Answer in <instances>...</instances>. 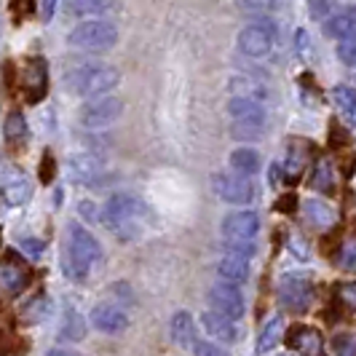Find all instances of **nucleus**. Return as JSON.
I'll return each mask as SVG.
<instances>
[{
	"mask_svg": "<svg viewBox=\"0 0 356 356\" xmlns=\"http://www.w3.org/2000/svg\"><path fill=\"white\" fill-rule=\"evenodd\" d=\"M305 217H308V222H314L316 228H330V225L335 222L332 207L324 204V201H316V198L305 201Z\"/></svg>",
	"mask_w": 356,
	"mask_h": 356,
	"instance_id": "bb28decb",
	"label": "nucleus"
},
{
	"mask_svg": "<svg viewBox=\"0 0 356 356\" xmlns=\"http://www.w3.org/2000/svg\"><path fill=\"white\" fill-rule=\"evenodd\" d=\"M356 30V19L354 11H343L338 17H332L327 24H324V33L330 38H338V40H346V38H354Z\"/></svg>",
	"mask_w": 356,
	"mask_h": 356,
	"instance_id": "393cba45",
	"label": "nucleus"
},
{
	"mask_svg": "<svg viewBox=\"0 0 356 356\" xmlns=\"http://www.w3.org/2000/svg\"><path fill=\"white\" fill-rule=\"evenodd\" d=\"M83 338H86V321H83V316L75 308H67L65 311V319H62V340L81 343Z\"/></svg>",
	"mask_w": 356,
	"mask_h": 356,
	"instance_id": "b1692460",
	"label": "nucleus"
},
{
	"mask_svg": "<svg viewBox=\"0 0 356 356\" xmlns=\"http://www.w3.org/2000/svg\"><path fill=\"white\" fill-rule=\"evenodd\" d=\"M110 298H113V305H118V308H124V300L126 303H131L134 298H131V289H129V284H113L110 286Z\"/></svg>",
	"mask_w": 356,
	"mask_h": 356,
	"instance_id": "e433bc0d",
	"label": "nucleus"
},
{
	"mask_svg": "<svg viewBox=\"0 0 356 356\" xmlns=\"http://www.w3.org/2000/svg\"><path fill=\"white\" fill-rule=\"evenodd\" d=\"M332 351L335 356H356V340L351 332H338L332 338Z\"/></svg>",
	"mask_w": 356,
	"mask_h": 356,
	"instance_id": "473e14b6",
	"label": "nucleus"
},
{
	"mask_svg": "<svg viewBox=\"0 0 356 356\" xmlns=\"http://www.w3.org/2000/svg\"><path fill=\"white\" fill-rule=\"evenodd\" d=\"M354 289H356L354 284H343V286H340V292H338V298H343V300H346L348 311L354 308Z\"/></svg>",
	"mask_w": 356,
	"mask_h": 356,
	"instance_id": "c03bdc74",
	"label": "nucleus"
},
{
	"mask_svg": "<svg viewBox=\"0 0 356 356\" xmlns=\"http://www.w3.org/2000/svg\"><path fill=\"white\" fill-rule=\"evenodd\" d=\"M201 324H204V330L209 332V338L214 340H222V343H233V340H238V327H236V321L228 319V316H222V314H217V311H207L204 316H201Z\"/></svg>",
	"mask_w": 356,
	"mask_h": 356,
	"instance_id": "2eb2a0df",
	"label": "nucleus"
},
{
	"mask_svg": "<svg viewBox=\"0 0 356 356\" xmlns=\"http://www.w3.org/2000/svg\"><path fill=\"white\" fill-rule=\"evenodd\" d=\"M314 300V284L305 273H286L279 282V303L284 305L286 311L295 314H305L308 305Z\"/></svg>",
	"mask_w": 356,
	"mask_h": 356,
	"instance_id": "39448f33",
	"label": "nucleus"
},
{
	"mask_svg": "<svg viewBox=\"0 0 356 356\" xmlns=\"http://www.w3.org/2000/svg\"><path fill=\"white\" fill-rule=\"evenodd\" d=\"M305 161H308V145H303V140H295L286 150V161L282 163V172L289 179H298L303 172Z\"/></svg>",
	"mask_w": 356,
	"mask_h": 356,
	"instance_id": "412c9836",
	"label": "nucleus"
},
{
	"mask_svg": "<svg viewBox=\"0 0 356 356\" xmlns=\"http://www.w3.org/2000/svg\"><path fill=\"white\" fill-rule=\"evenodd\" d=\"M311 3V11H314V17H321L324 11H327V3L324 0H308Z\"/></svg>",
	"mask_w": 356,
	"mask_h": 356,
	"instance_id": "de8ad7c7",
	"label": "nucleus"
},
{
	"mask_svg": "<svg viewBox=\"0 0 356 356\" xmlns=\"http://www.w3.org/2000/svg\"><path fill=\"white\" fill-rule=\"evenodd\" d=\"M332 97H335V105L346 113V118L348 121H354V105H356V94L351 86H346V83H340L332 89Z\"/></svg>",
	"mask_w": 356,
	"mask_h": 356,
	"instance_id": "7c9ffc66",
	"label": "nucleus"
},
{
	"mask_svg": "<svg viewBox=\"0 0 356 356\" xmlns=\"http://www.w3.org/2000/svg\"><path fill=\"white\" fill-rule=\"evenodd\" d=\"M91 324L105 335H121L129 327V314L126 308H118L113 303H99L91 308Z\"/></svg>",
	"mask_w": 356,
	"mask_h": 356,
	"instance_id": "ddd939ff",
	"label": "nucleus"
},
{
	"mask_svg": "<svg viewBox=\"0 0 356 356\" xmlns=\"http://www.w3.org/2000/svg\"><path fill=\"white\" fill-rule=\"evenodd\" d=\"M228 113L236 126H244L247 131H260L266 126V107L260 102H252L247 97H233L228 102Z\"/></svg>",
	"mask_w": 356,
	"mask_h": 356,
	"instance_id": "f8f14e48",
	"label": "nucleus"
},
{
	"mask_svg": "<svg viewBox=\"0 0 356 356\" xmlns=\"http://www.w3.org/2000/svg\"><path fill=\"white\" fill-rule=\"evenodd\" d=\"M11 354V340L6 332H0V356H8Z\"/></svg>",
	"mask_w": 356,
	"mask_h": 356,
	"instance_id": "49530a36",
	"label": "nucleus"
},
{
	"mask_svg": "<svg viewBox=\"0 0 356 356\" xmlns=\"http://www.w3.org/2000/svg\"><path fill=\"white\" fill-rule=\"evenodd\" d=\"M19 86L24 91L27 102L38 105V102L46 97V91H49V67H46V59L33 56V59L24 65V70H22Z\"/></svg>",
	"mask_w": 356,
	"mask_h": 356,
	"instance_id": "1a4fd4ad",
	"label": "nucleus"
},
{
	"mask_svg": "<svg viewBox=\"0 0 356 356\" xmlns=\"http://www.w3.org/2000/svg\"><path fill=\"white\" fill-rule=\"evenodd\" d=\"M282 175H284V172H282V163H273V166H270V172H268V177H270V182H273V185L282 179Z\"/></svg>",
	"mask_w": 356,
	"mask_h": 356,
	"instance_id": "09e8293b",
	"label": "nucleus"
},
{
	"mask_svg": "<svg viewBox=\"0 0 356 356\" xmlns=\"http://www.w3.org/2000/svg\"><path fill=\"white\" fill-rule=\"evenodd\" d=\"M30 196H33V185L27 177H14L3 185V198L8 207H22L30 201Z\"/></svg>",
	"mask_w": 356,
	"mask_h": 356,
	"instance_id": "4be33fe9",
	"label": "nucleus"
},
{
	"mask_svg": "<svg viewBox=\"0 0 356 356\" xmlns=\"http://www.w3.org/2000/svg\"><path fill=\"white\" fill-rule=\"evenodd\" d=\"M228 89L233 91V97H247L252 102H268L270 99V89L266 83H260L257 78H247V75H233Z\"/></svg>",
	"mask_w": 356,
	"mask_h": 356,
	"instance_id": "dca6fc26",
	"label": "nucleus"
},
{
	"mask_svg": "<svg viewBox=\"0 0 356 356\" xmlns=\"http://www.w3.org/2000/svg\"><path fill=\"white\" fill-rule=\"evenodd\" d=\"M193 354L196 356H228L217 343H212V340H196V343H193Z\"/></svg>",
	"mask_w": 356,
	"mask_h": 356,
	"instance_id": "c9c22d12",
	"label": "nucleus"
},
{
	"mask_svg": "<svg viewBox=\"0 0 356 356\" xmlns=\"http://www.w3.org/2000/svg\"><path fill=\"white\" fill-rule=\"evenodd\" d=\"M72 14H107L115 8V0H67Z\"/></svg>",
	"mask_w": 356,
	"mask_h": 356,
	"instance_id": "c85d7f7f",
	"label": "nucleus"
},
{
	"mask_svg": "<svg viewBox=\"0 0 356 356\" xmlns=\"http://www.w3.org/2000/svg\"><path fill=\"white\" fill-rule=\"evenodd\" d=\"M225 252L241 260H252L254 257V241H225Z\"/></svg>",
	"mask_w": 356,
	"mask_h": 356,
	"instance_id": "72a5a7b5",
	"label": "nucleus"
},
{
	"mask_svg": "<svg viewBox=\"0 0 356 356\" xmlns=\"http://www.w3.org/2000/svg\"><path fill=\"white\" fill-rule=\"evenodd\" d=\"M105 169L107 163L102 159H97V156H75L70 161V175L72 179H78V182H83V185H89V188H97V182H102L105 179Z\"/></svg>",
	"mask_w": 356,
	"mask_h": 356,
	"instance_id": "4468645a",
	"label": "nucleus"
},
{
	"mask_svg": "<svg viewBox=\"0 0 356 356\" xmlns=\"http://www.w3.org/2000/svg\"><path fill=\"white\" fill-rule=\"evenodd\" d=\"M46 314H49V300L46 298H33L22 308V319L24 321H40L46 319Z\"/></svg>",
	"mask_w": 356,
	"mask_h": 356,
	"instance_id": "2f4dec72",
	"label": "nucleus"
},
{
	"mask_svg": "<svg viewBox=\"0 0 356 356\" xmlns=\"http://www.w3.org/2000/svg\"><path fill=\"white\" fill-rule=\"evenodd\" d=\"M3 134H6L8 143L24 140V137H27V121H24V115H22V113H8L6 124H3Z\"/></svg>",
	"mask_w": 356,
	"mask_h": 356,
	"instance_id": "c756f323",
	"label": "nucleus"
},
{
	"mask_svg": "<svg viewBox=\"0 0 356 356\" xmlns=\"http://www.w3.org/2000/svg\"><path fill=\"white\" fill-rule=\"evenodd\" d=\"M311 185H314L319 193H324V196L335 193V172H332V163H330V161H319V163H316Z\"/></svg>",
	"mask_w": 356,
	"mask_h": 356,
	"instance_id": "cd10ccee",
	"label": "nucleus"
},
{
	"mask_svg": "<svg viewBox=\"0 0 356 356\" xmlns=\"http://www.w3.org/2000/svg\"><path fill=\"white\" fill-rule=\"evenodd\" d=\"M67 43L72 49H86V51H107L118 43V30L115 24L102 22V19H91V22H81L70 35Z\"/></svg>",
	"mask_w": 356,
	"mask_h": 356,
	"instance_id": "20e7f679",
	"label": "nucleus"
},
{
	"mask_svg": "<svg viewBox=\"0 0 356 356\" xmlns=\"http://www.w3.org/2000/svg\"><path fill=\"white\" fill-rule=\"evenodd\" d=\"M228 163H231V169L236 172V175L252 177V175L260 172V153L252 150V147H238V150H233L231 153Z\"/></svg>",
	"mask_w": 356,
	"mask_h": 356,
	"instance_id": "6ab92c4d",
	"label": "nucleus"
},
{
	"mask_svg": "<svg viewBox=\"0 0 356 356\" xmlns=\"http://www.w3.org/2000/svg\"><path fill=\"white\" fill-rule=\"evenodd\" d=\"M11 11H14L17 19L30 17V14L35 11V0H11Z\"/></svg>",
	"mask_w": 356,
	"mask_h": 356,
	"instance_id": "4c0bfd02",
	"label": "nucleus"
},
{
	"mask_svg": "<svg viewBox=\"0 0 356 356\" xmlns=\"http://www.w3.org/2000/svg\"><path fill=\"white\" fill-rule=\"evenodd\" d=\"M273 33L276 27L270 22H252L238 33V49L252 59H263L273 49Z\"/></svg>",
	"mask_w": 356,
	"mask_h": 356,
	"instance_id": "0eeeda50",
	"label": "nucleus"
},
{
	"mask_svg": "<svg viewBox=\"0 0 356 356\" xmlns=\"http://www.w3.org/2000/svg\"><path fill=\"white\" fill-rule=\"evenodd\" d=\"M212 188L214 193L228 201V204H252L254 198V185H252L250 177H241V175H214L212 177Z\"/></svg>",
	"mask_w": 356,
	"mask_h": 356,
	"instance_id": "6e6552de",
	"label": "nucleus"
},
{
	"mask_svg": "<svg viewBox=\"0 0 356 356\" xmlns=\"http://www.w3.org/2000/svg\"><path fill=\"white\" fill-rule=\"evenodd\" d=\"M295 204H298L295 193H286V196H282L279 201H276V209H279V212H292V209H295Z\"/></svg>",
	"mask_w": 356,
	"mask_h": 356,
	"instance_id": "37998d69",
	"label": "nucleus"
},
{
	"mask_svg": "<svg viewBox=\"0 0 356 356\" xmlns=\"http://www.w3.org/2000/svg\"><path fill=\"white\" fill-rule=\"evenodd\" d=\"M121 81V72L105 62H78L67 67L65 83L75 97H102Z\"/></svg>",
	"mask_w": 356,
	"mask_h": 356,
	"instance_id": "f03ea898",
	"label": "nucleus"
},
{
	"mask_svg": "<svg viewBox=\"0 0 356 356\" xmlns=\"http://www.w3.org/2000/svg\"><path fill=\"white\" fill-rule=\"evenodd\" d=\"M56 6H59V0H40V19L51 22L54 14H56Z\"/></svg>",
	"mask_w": 356,
	"mask_h": 356,
	"instance_id": "79ce46f5",
	"label": "nucleus"
},
{
	"mask_svg": "<svg viewBox=\"0 0 356 356\" xmlns=\"http://www.w3.org/2000/svg\"><path fill=\"white\" fill-rule=\"evenodd\" d=\"M257 231H260V217L254 212H231L222 220L225 241H254Z\"/></svg>",
	"mask_w": 356,
	"mask_h": 356,
	"instance_id": "9b49d317",
	"label": "nucleus"
},
{
	"mask_svg": "<svg viewBox=\"0 0 356 356\" xmlns=\"http://www.w3.org/2000/svg\"><path fill=\"white\" fill-rule=\"evenodd\" d=\"M340 263L346 266V270H351V268H354V244H351V241L343 247V260H340Z\"/></svg>",
	"mask_w": 356,
	"mask_h": 356,
	"instance_id": "a18cd8bd",
	"label": "nucleus"
},
{
	"mask_svg": "<svg viewBox=\"0 0 356 356\" xmlns=\"http://www.w3.org/2000/svg\"><path fill=\"white\" fill-rule=\"evenodd\" d=\"M102 263V247L86 228L72 222L67 231V252H65V273L72 282H83L89 270Z\"/></svg>",
	"mask_w": 356,
	"mask_h": 356,
	"instance_id": "7ed1b4c3",
	"label": "nucleus"
},
{
	"mask_svg": "<svg viewBox=\"0 0 356 356\" xmlns=\"http://www.w3.org/2000/svg\"><path fill=\"white\" fill-rule=\"evenodd\" d=\"M147 204L134 193H115V196L107 198L105 209H102V222H105L110 231L115 233L118 238L131 241V238H140L145 233V220H147Z\"/></svg>",
	"mask_w": 356,
	"mask_h": 356,
	"instance_id": "f257e3e1",
	"label": "nucleus"
},
{
	"mask_svg": "<svg viewBox=\"0 0 356 356\" xmlns=\"http://www.w3.org/2000/svg\"><path fill=\"white\" fill-rule=\"evenodd\" d=\"M292 247H298V257H300V260H308V250H305L303 238H295V241H292Z\"/></svg>",
	"mask_w": 356,
	"mask_h": 356,
	"instance_id": "8fccbe9b",
	"label": "nucleus"
},
{
	"mask_svg": "<svg viewBox=\"0 0 356 356\" xmlns=\"http://www.w3.org/2000/svg\"><path fill=\"white\" fill-rule=\"evenodd\" d=\"M209 305H212L217 314H222V316H228L233 321L241 319L244 311H247L241 289L236 284H225V282H220V284H214L209 289Z\"/></svg>",
	"mask_w": 356,
	"mask_h": 356,
	"instance_id": "9d476101",
	"label": "nucleus"
},
{
	"mask_svg": "<svg viewBox=\"0 0 356 356\" xmlns=\"http://www.w3.org/2000/svg\"><path fill=\"white\" fill-rule=\"evenodd\" d=\"M238 3H241V8H247V11H268V8L276 6V0H238Z\"/></svg>",
	"mask_w": 356,
	"mask_h": 356,
	"instance_id": "ea45409f",
	"label": "nucleus"
},
{
	"mask_svg": "<svg viewBox=\"0 0 356 356\" xmlns=\"http://www.w3.org/2000/svg\"><path fill=\"white\" fill-rule=\"evenodd\" d=\"M169 332H172V340L177 346L188 348V346L196 343V321H193V316L188 311H177L172 316V321H169Z\"/></svg>",
	"mask_w": 356,
	"mask_h": 356,
	"instance_id": "f3484780",
	"label": "nucleus"
},
{
	"mask_svg": "<svg viewBox=\"0 0 356 356\" xmlns=\"http://www.w3.org/2000/svg\"><path fill=\"white\" fill-rule=\"evenodd\" d=\"M338 59L343 65L354 67L356 62V46H354V38H346V40H338Z\"/></svg>",
	"mask_w": 356,
	"mask_h": 356,
	"instance_id": "f704fd0d",
	"label": "nucleus"
},
{
	"mask_svg": "<svg viewBox=\"0 0 356 356\" xmlns=\"http://www.w3.org/2000/svg\"><path fill=\"white\" fill-rule=\"evenodd\" d=\"M217 276H220V282H225V284H241V282H247V276H250V260L225 254V257L217 263Z\"/></svg>",
	"mask_w": 356,
	"mask_h": 356,
	"instance_id": "a211bd4d",
	"label": "nucleus"
},
{
	"mask_svg": "<svg viewBox=\"0 0 356 356\" xmlns=\"http://www.w3.org/2000/svg\"><path fill=\"white\" fill-rule=\"evenodd\" d=\"M54 169H56L54 156L51 153H46V156H43V169H40V182H46V185H49V182L54 179Z\"/></svg>",
	"mask_w": 356,
	"mask_h": 356,
	"instance_id": "a19ab883",
	"label": "nucleus"
},
{
	"mask_svg": "<svg viewBox=\"0 0 356 356\" xmlns=\"http://www.w3.org/2000/svg\"><path fill=\"white\" fill-rule=\"evenodd\" d=\"M19 247L24 250V254H27V257H33V260L43 254V241H38V238H24Z\"/></svg>",
	"mask_w": 356,
	"mask_h": 356,
	"instance_id": "58836bf2",
	"label": "nucleus"
},
{
	"mask_svg": "<svg viewBox=\"0 0 356 356\" xmlns=\"http://www.w3.org/2000/svg\"><path fill=\"white\" fill-rule=\"evenodd\" d=\"M282 335H284V319H282V316H273V319L263 327L260 338H257V354L273 351V346L282 340Z\"/></svg>",
	"mask_w": 356,
	"mask_h": 356,
	"instance_id": "a878e982",
	"label": "nucleus"
},
{
	"mask_svg": "<svg viewBox=\"0 0 356 356\" xmlns=\"http://www.w3.org/2000/svg\"><path fill=\"white\" fill-rule=\"evenodd\" d=\"M0 284L6 286L8 292L19 295L24 286L30 284V273H27L22 266H14V260H11V263L0 266Z\"/></svg>",
	"mask_w": 356,
	"mask_h": 356,
	"instance_id": "5701e85b",
	"label": "nucleus"
},
{
	"mask_svg": "<svg viewBox=\"0 0 356 356\" xmlns=\"http://www.w3.org/2000/svg\"><path fill=\"white\" fill-rule=\"evenodd\" d=\"M284 356H289V354H284Z\"/></svg>",
	"mask_w": 356,
	"mask_h": 356,
	"instance_id": "603ef678",
	"label": "nucleus"
},
{
	"mask_svg": "<svg viewBox=\"0 0 356 356\" xmlns=\"http://www.w3.org/2000/svg\"><path fill=\"white\" fill-rule=\"evenodd\" d=\"M46 356H83V354H75V351H67V348H51Z\"/></svg>",
	"mask_w": 356,
	"mask_h": 356,
	"instance_id": "3c124183",
	"label": "nucleus"
},
{
	"mask_svg": "<svg viewBox=\"0 0 356 356\" xmlns=\"http://www.w3.org/2000/svg\"><path fill=\"white\" fill-rule=\"evenodd\" d=\"M121 115H124V99L110 94H102L81 107V124L86 129H102V126L115 124Z\"/></svg>",
	"mask_w": 356,
	"mask_h": 356,
	"instance_id": "423d86ee",
	"label": "nucleus"
},
{
	"mask_svg": "<svg viewBox=\"0 0 356 356\" xmlns=\"http://www.w3.org/2000/svg\"><path fill=\"white\" fill-rule=\"evenodd\" d=\"M289 346H295L305 356H321V335L311 327H298L289 338Z\"/></svg>",
	"mask_w": 356,
	"mask_h": 356,
	"instance_id": "aec40b11",
	"label": "nucleus"
}]
</instances>
